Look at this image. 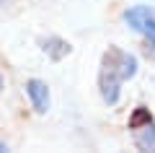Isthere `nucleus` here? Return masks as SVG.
<instances>
[{
    "mask_svg": "<svg viewBox=\"0 0 155 153\" xmlns=\"http://www.w3.org/2000/svg\"><path fill=\"white\" fill-rule=\"evenodd\" d=\"M0 93H3V75H0Z\"/></svg>",
    "mask_w": 155,
    "mask_h": 153,
    "instance_id": "6",
    "label": "nucleus"
},
{
    "mask_svg": "<svg viewBox=\"0 0 155 153\" xmlns=\"http://www.w3.org/2000/svg\"><path fill=\"white\" fill-rule=\"evenodd\" d=\"M153 122V114H150L147 106H137V109L132 112V117H129V130H140V127L150 125Z\"/></svg>",
    "mask_w": 155,
    "mask_h": 153,
    "instance_id": "5",
    "label": "nucleus"
},
{
    "mask_svg": "<svg viewBox=\"0 0 155 153\" xmlns=\"http://www.w3.org/2000/svg\"><path fill=\"white\" fill-rule=\"evenodd\" d=\"M134 75H137V57L116 44H109V49L101 55V65H98L101 99L106 104H116L122 86Z\"/></svg>",
    "mask_w": 155,
    "mask_h": 153,
    "instance_id": "1",
    "label": "nucleus"
},
{
    "mask_svg": "<svg viewBox=\"0 0 155 153\" xmlns=\"http://www.w3.org/2000/svg\"><path fill=\"white\" fill-rule=\"evenodd\" d=\"M124 21H127L129 26L145 39V44H147V55L155 60V16L150 13V8H145V5L129 8V11L124 13Z\"/></svg>",
    "mask_w": 155,
    "mask_h": 153,
    "instance_id": "2",
    "label": "nucleus"
},
{
    "mask_svg": "<svg viewBox=\"0 0 155 153\" xmlns=\"http://www.w3.org/2000/svg\"><path fill=\"white\" fill-rule=\"evenodd\" d=\"M26 93H28V101H31L34 112L36 114H47L49 112V86L39 78H28L26 81Z\"/></svg>",
    "mask_w": 155,
    "mask_h": 153,
    "instance_id": "3",
    "label": "nucleus"
},
{
    "mask_svg": "<svg viewBox=\"0 0 155 153\" xmlns=\"http://www.w3.org/2000/svg\"><path fill=\"white\" fill-rule=\"evenodd\" d=\"M134 145L140 151H153L155 153V125L153 122L140 127V130H134Z\"/></svg>",
    "mask_w": 155,
    "mask_h": 153,
    "instance_id": "4",
    "label": "nucleus"
}]
</instances>
